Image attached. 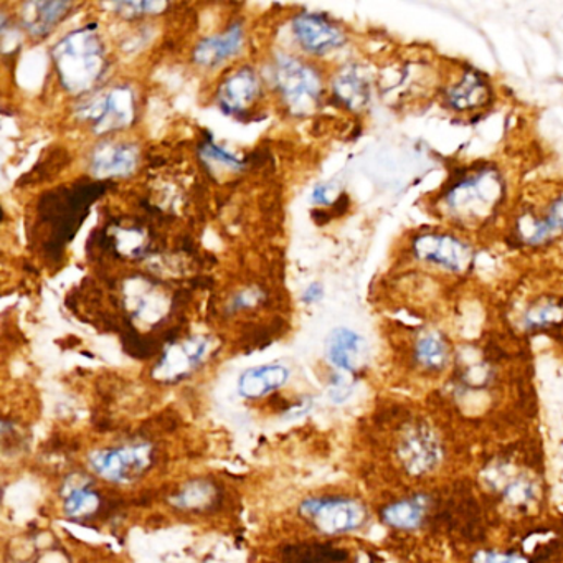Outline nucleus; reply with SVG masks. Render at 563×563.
<instances>
[{
    "mask_svg": "<svg viewBox=\"0 0 563 563\" xmlns=\"http://www.w3.org/2000/svg\"><path fill=\"white\" fill-rule=\"evenodd\" d=\"M505 198V182L492 166L457 172L441 191L443 212L465 229L488 225L501 209Z\"/></svg>",
    "mask_w": 563,
    "mask_h": 563,
    "instance_id": "1",
    "label": "nucleus"
},
{
    "mask_svg": "<svg viewBox=\"0 0 563 563\" xmlns=\"http://www.w3.org/2000/svg\"><path fill=\"white\" fill-rule=\"evenodd\" d=\"M51 59L63 89L75 96L93 93L108 70L107 47L96 24L83 25L57 41Z\"/></svg>",
    "mask_w": 563,
    "mask_h": 563,
    "instance_id": "2",
    "label": "nucleus"
},
{
    "mask_svg": "<svg viewBox=\"0 0 563 563\" xmlns=\"http://www.w3.org/2000/svg\"><path fill=\"white\" fill-rule=\"evenodd\" d=\"M273 79L293 117L313 113L322 96V79L315 66L286 53L274 57Z\"/></svg>",
    "mask_w": 563,
    "mask_h": 563,
    "instance_id": "3",
    "label": "nucleus"
},
{
    "mask_svg": "<svg viewBox=\"0 0 563 563\" xmlns=\"http://www.w3.org/2000/svg\"><path fill=\"white\" fill-rule=\"evenodd\" d=\"M76 113L96 134L117 133L134 123L136 95L127 85L89 93L79 102Z\"/></svg>",
    "mask_w": 563,
    "mask_h": 563,
    "instance_id": "4",
    "label": "nucleus"
},
{
    "mask_svg": "<svg viewBox=\"0 0 563 563\" xmlns=\"http://www.w3.org/2000/svg\"><path fill=\"white\" fill-rule=\"evenodd\" d=\"M304 521L325 536L355 533L367 523L366 505L347 495H321L307 499L301 507Z\"/></svg>",
    "mask_w": 563,
    "mask_h": 563,
    "instance_id": "5",
    "label": "nucleus"
},
{
    "mask_svg": "<svg viewBox=\"0 0 563 563\" xmlns=\"http://www.w3.org/2000/svg\"><path fill=\"white\" fill-rule=\"evenodd\" d=\"M120 303L131 326L159 328L172 315V297L168 291L149 278H126L120 287Z\"/></svg>",
    "mask_w": 563,
    "mask_h": 563,
    "instance_id": "6",
    "label": "nucleus"
},
{
    "mask_svg": "<svg viewBox=\"0 0 563 563\" xmlns=\"http://www.w3.org/2000/svg\"><path fill=\"white\" fill-rule=\"evenodd\" d=\"M412 253L420 264L440 268L451 274L468 273L475 264V252L468 242L453 233L438 230L415 235L412 240Z\"/></svg>",
    "mask_w": 563,
    "mask_h": 563,
    "instance_id": "7",
    "label": "nucleus"
},
{
    "mask_svg": "<svg viewBox=\"0 0 563 563\" xmlns=\"http://www.w3.org/2000/svg\"><path fill=\"white\" fill-rule=\"evenodd\" d=\"M156 461V451L150 444H124L96 451L89 457L93 472L108 482L130 485L146 475Z\"/></svg>",
    "mask_w": 563,
    "mask_h": 563,
    "instance_id": "8",
    "label": "nucleus"
},
{
    "mask_svg": "<svg viewBox=\"0 0 563 563\" xmlns=\"http://www.w3.org/2000/svg\"><path fill=\"white\" fill-rule=\"evenodd\" d=\"M212 351L213 339L209 335H191L171 342L152 369L154 379L166 383L181 382L197 372Z\"/></svg>",
    "mask_w": 563,
    "mask_h": 563,
    "instance_id": "9",
    "label": "nucleus"
},
{
    "mask_svg": "<svg viewBox=\"0 0 563 563\" xmlns=\"http://www.w3.org/2000/svg\"><path fill=\"white\" fill-rule=\"evenodd\" d=\"M294 38L309 56L325 57L345 44V35L326 14L301 12L293 21Z\"/></svg>",
    "mask_w": 563,
    "mask_h": 563,
    "instance_id": "10",
    "label": "nucleus"
},
{
    "mask_svg": "<svg viewBox=\"0 0 563 563\" xmlns=\"http://www.w3.org/2000/svg\"><path fill=\"white\" fill-rule=\"evenodd\" d=\"M260 78L252 66L235 70L220 83L217 102L227 117H242L260 96Z\"/></svg>",
    "mask_w": 563,
    "mask_h": 563,
    "instance_id": "11",
    "label": "nucleus"
},
{
    "mask_svg": "<svg viewBox=\"0 0 563 563\" xmlns=\"http://www.w3.org/2000/svg\"><path fill=\"white\" fill-rule=\"evenodd\" d=\"M139 166L136 146L117 140H105L91 150L89 168L96 179L127 178Z\"/></svg>",
    "mask_w": 563,
    "mask_h": 563,
    "instance_id": "12",
    "label": "nucleus"
},
{
    "mask_svg": "<svg viewBox=\"0 0 563 563\" xmlns=\"http://www.w3.org/2000/svg\"><path fill=\"white\" fill-rule=\"evenodd\" d=\"M491 101V83L475 69H466L453 85L444 89V102L456 113L481 110Z\"/></svg>",
    "mask_w": 563,
    "mask_h": 563,
    "instance_id": "13",
    "label": "nucleus"
},
{
    "mask_svg": "<svg viewBox=\"0 0 563 563\" xmlns=\"http://www.w3.org/2000/svg\"><path fill=\"white\" fill-rule=\"evenodd\" d=\"M243 44H245V28L242 22H233L225 30L198 41L192 51V59L195 65L201 69H217L235 57L242 50Z\"/></svg>",
    "mask_w": 563,
    "mask_h": 563,
    "instance_id": "14",
    "label": "nucleus"
},
{
    "mask_svg": "<svg viewBox=\"0 0 563 563\" xmlns=\"http://www.w3.org/2000/svg\"><path fill=\"white\" fill-rule=\"evenodd\" d=\"M326 357L341 372H357L366 358V341L351 329H334L326 341Z\"/></svg>",
    "mask_w": 563,
    "mask_h": 563,
    "instance_id": "15",
    "label": "nucleus"
},
{
    "mask_svg": "<svg viewBox=\"0 0 563 563\" xmlns=\"http://www.w3.org/2000/svg\"><path fill=\"white\" fill-rule=\"evenodd\" d=\"M332 91L342 107L354 113L366 110L372 96L369 76L358 65L344 66L332 82Z\"/></svg>",
    "mask_w": 563,
    "mask_h": 563,
    "instance_id": "16",
    "label": "nucleus"
},
{
    "mask_svg": "<svg viewBox=\"0 0 563 563\" xmlns=\"http://www.w3.org/2000/svg\"><path fill=\"white\" fill-rule=\"evenodd\" d=\"M70 2H27L21 9V24L30 37L45 38L69 17Z\"/></svg>",
    "mask_w": 563,
    "mask_h": 563,
    "instance_id": "17",
    "label": "nucleus"
},
{
    "mask_svg": "<svg viewBox=\"0 0 563 563\" xmlns=\"http://www.w3.org/2000/svg\"><path fill=\"white\" fill-rule=\"evenodd\" d=\"M290 380V369L281 364L253 367L238 380L240 395L248 400L264 399L274 390L281 389Z\"/></svg>",
    "mask_w": 563,
    "mask_h": 563,
    "instance_id": "18",
    "label": "nucleus"
},
{
    "mask_svg": "<svg viewBox=\"0 0 563 563\" xmlns=\"http://www.w3.org/2000/svg\"><path fill=\"white\" fill-rule=\"evenodd\" d=\"M171 502L179 511L205 514V512H212L213 509L219 507L222 502V492L216 482L195 479V481L182 486L172 495Z\"/></svg>",
    "mask_w": 563,
    "mask_h": 563,
    "instance_id": "19",
    "label": "nucleus"
},
{
    "mask_svg": "<svg viewBox=\"0 0 563 563\" xmlns=\"http://www.w3.org/2000/svg\"><path fill=\"white\" fill-rule=\"evenodd\" d=\"M431 501L425 495L402 499L383 509V521L400 530L420 529L430 519Z\"/></svg>",
    "mask_w": 563,
    "mask_h": 563,
    "instance_id": "20",
    "label": "nucleus"
},
{
    "mask_svg": "<svg viewBox=\"0 0 563 563\" xmlns=\"http://www.w3.org/2000/svg\"><path fill=\"white\" fill-rule=\"evenodd\" d=\"M524 328L563 339V297L549 296L530 304L523 319Z\"/></svg>",
    "mask_w": 563,
    "mask_h": 563,
    "instance_id": "21",
    "label": "nucleus"
},
{
    "mask_svg": "<svg viewBox=\"0 0 563 563\" xmlns=\"http://www.w3.org/2000/svg\"><path fill=\"white\" fill-rule=\"evenodd\" d=\"M415 364L428 374H438L450 364L451 352L446 339L437 331L418 335L414 345Z\"/></svg>",
    "mask_w": 563,
    "mask_h": 563,
    "instance_id": "22",
    "label": "nucleus"
},
{
    "mask_svg": "<svg viewBox=\"0 0 563 563\" xmlns=\"http://www.w3.org/2000/svg\"><path fill=\"white\" fill-rule=\"evenodd\" d=\"M105 238L110 243L113 252L120 256H127L131 260H137L146 255L147 233L139 227L111 225L110 230H105Z\"/></svg>",
    "mask_w": 563,
    "mask_h": 563,
    "instance_id": "23",
    "label": "nucleus"
},
{
    "mask_svg": "<svg viewBox=\"0 0 563 563\" xmlns=\"http://www.w3.org/2000/svg\"><path fill=\"white\" fill-rule=\"evenodd\" d=\"M101 507L102 499L99 498V494H96L91 489L83 488V486L72 489L65 499L66 516L70 519L79 521V523L98 516Z\"/></svg>",
    "mask_w": 563,
    "mask_h": 563,
    "instance_id": "24",
    "label": "nucleus"
},
{
    "mask_svg": "<svg viewBox=\"0 0 563 563\" xmlns=\"http://www.w3.org/2000/svg\"><path fill=\"white\" fill-rule=\"evenodd\" d=\"M168 8L169 4H166V2H120V4H114L117 14L127 19V21L162 14Z\"/></svg>",
    "mask_w": 563,
    "mask_h": 563,
    "instance_id": "25",
    "label": "nucleus"
},
{
    "mask_svg": "<svg viewBox=\"0 0 563 563\" xmlns=\"http://www.w3.org/2000/svg\"><path fill=\"white\" fill-rule=\"evenodd\" d=\"M201 156H204L205 161L223 166V168L230 169V171H242L243 166H245L242 159L236 158L235 154L217 146L213 140H207V143L201 144Z\"/></svg>",
    "mask_w": 563,
    "mask_h": 563,
    "instance_id": "26",
    "label": "nucleus"
},
{
    "mask_svg": "<svg viewBox=\"0 0 563 563\" xmlns=\"http://www.w3.org/2000/svg\"><path fill=\"white\" fill-rule=\"evenodd\" d=\"M542 216L555 238L563 235V194L556 195L549 201Z\"/></svg>",
    "mask_w": 563,
    "mask_h": 563,
    "instance_id": "27",
    "label": "nucleus"
},
{
    "mask_svg": "<svg viewBox=\"0 0 563 563\" xmlns=\"http://www.w3.org/2000/svg\"><path fill=\"white\" fill-rule=\"evenodd\" d=\"M264 293L258 290H243L233 296L230 301V311L238 313L245 311V309H252L256 304H260L264 301Z\"/></svg>",
    "mask_w": 563,
    "mask_h": 563,
    "instance_id": "28",
    "label": "nucleus"
},
{
    "mask_svg": "<svg viewBox=\"0 0 563 563\" xmlns=\"http://www.w3.org/2000/svg\"><path fill=\"white\" fill-rule=\"evenodd\" d=\"M476 563H529L519 555H509V553L485 552L479 553Z\"/></svg>",
    "mask_w": 563,
    "mask_h": 563,
    "instance_id": "29",
    "label": "nucleus"
},
{
    "mask_svg": "<svg viewBox=\"0 0 563 563\" xmlns=\"http://www.w3.org/2000/svg\"><path fill=\"white\" fill-rule=\"evenodd\" d=\"M322 297H325V286H322L319 281H315V283L307 284L306 290L301 294V301L307 306H313V304L321 303Z\"/></svg>",
    "mask_w": 563,
    "mask_h": 563,
    "instance_id": "30",
    "label": "nucleus"
},
{
    "mask_svg": "<svg viewBox=\"0 0 563 563\" xmlns=\"http://www.w3.org/2000/svg\"><path fill=\"white\" fill-rule=\"evenodd\" d=\"M311 200L318 205L331 204V200H329V187L322 184L316 185L315 191H313Z\"/></svg>",
    "mask_w": 563,
    "mask_h": 563,
    "instance_id": "31",
    "label": "nucleus"
}]
</instances>
